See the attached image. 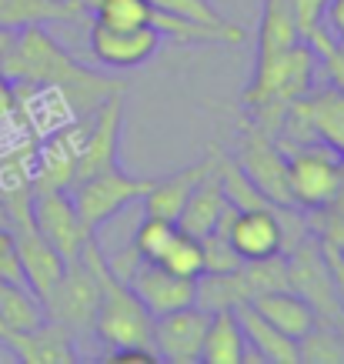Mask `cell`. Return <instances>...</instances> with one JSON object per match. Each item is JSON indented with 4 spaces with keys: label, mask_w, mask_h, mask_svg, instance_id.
<instances>
[{
    "label": "cell",
    "mask_w": 344,
    "mask_h": 364,
    "mask_svg": "<svg viewBox=\"0 0 344 364\" xmlns=\"http://www.w3.org/2000/svg\"><path fill=\"white\" fill-rule=\"evenodd\" d=\"M0 74L11 80L14 87L57 90L67 100L74 117H90L100 107V100L111 97L114 90H121L117 80L77 64L47 33L44 23H31V27L17 31V44H14L11 57L0 64Z\"/></svg>",
    "instance_id": "6da1fadb"
},
{
    "label": "cell",
    "mask_w": 344,
    "mask_h": 364,
    "mask_svg": "<svg viewBox=\"0 0 344 364\" xmlns=\"http://www.w3.org/2000/svg\"><path fill=\"white\" fill-rule=\"evenodd\" d=\"M314 74H318V57L304 41L281 54L254 57V74L241 97L251 124L278 137L284 111L314 87Z\"/></svg>",
    "instance_id": "7a4b0ae2"
},
{
    "label": "cell",
    "mask_w": 344,
    "mask_h": 364,
    "mask_svg": "<svg viewBox=\"0 0 344 364\" xmlns=\"http://www.w3.org/2000/svg\"><path fill=\"white\" fill-rule=\"evenodd\" d=\"M281 144V141H278ZM288 154V177L291 194L301 210L328 208L341 188L344 157L331 151L328 144H281Z\"/></svg>",
    "instance_id": "3957f363"
},
{
    "label": "cell",
    "mask_w": 344,
    "mask_h": 364,
    "mask_svg": "<svg viewBox=\"0 0 344 364\" xmlns=\"http://www.w3.org/2000/svg\"><path fill=\"white\" fill-rule=\"evenodd\" d=\"M151 184H154V177H134L117 164L111 171H100V174H90L84 181H74L67 194L74 200L80 221L97 234L117 210H124L127 204L144 198L151 191Z\"/></svg>",
    "instance_id": "277c9868"
},
{
    "label": "cell",
    "mask_w": 344,
    "mask_h": 364,
    "mask_svg": "<svg viewBox=\"0 0 344 364\" xmlns=\"http://www.w3.org/2000/svg\"><path fill=\"white\" fill-rule=\"evenodd\" d=\"M234 161L241 164L247 181H251L274 208H298V204H294V194H291L288 154L281 151V144L274 134H267V131H261L257 124L244 121Z\"/></svg>",
    "instance_id": "5b68a950"
},
{
    "label": "cell",
    "mask_w": 344,
    "mask_h": 364,
    "mask_svg": "<svg viewBox=\"0 0 344 364\" xmlns=\"http://www.w3.org/2000/svg\"><path fill=\"white\" fill-rule=\"evenodd\" d=\"M284 264H288V287L311 304L318 321L334 324L341 318V304H338V294H334L328 261L321 254V241L311 231L284 251Z\"/></svg>",
    "instance_id": "8992f818"
},
{
    "label": "cell",
    "mask_w": 344,
    "mask_h": 364,
    "mask_svg": "<svg viewBox=\"0 0 344 364\" xmlns=\"http://www.w3.org/2000/svg\"><path fill=\"white\" fill-rule=\"evenodd\" d=\"M97 298H100V284L94 271L84 261H70L64 267V274L50 287L41 304H44V318L64 324L74 338H87L94 328V311H97Z\"/></svg>",
    "instance_id": "52a82bcc"
},
{
    "label": "cell",
    "mask_w": 344,
    "mask_h": 364,
    "mask_svg": "<svg viewBox=\"0 0 344 364\" xmlns=\"http://www.w3.org/2000/svg\"><path fill=\"white\" fill-rule=\"evenodd\" d=\"M33 228L41 231L50 247H54L67 264L77 261L84 244L94 237L87 224L80 221L77 208L67 191H47V194H33Z\"/></svg>",
    "instance_id": "ba28073f"
},
{
    "label": "cell",
    "mask_w": 344,
    "mask_h": 364,
    "mask_svg": "<svg viewBox=\"0 0 344 364\" xmlns=\"http://www.w3.org/2000/svg\"><path fill=\"white\" fill-rule=\"evenodd\" d=\"M121 134H124V90H114L111 97L100 100V107L87 117V134H84V144H80L77 177L74 181H84L90 174L117 167Z\"/></svg>",
    "instance_id": "9c48e42d"
},
{
    "label": "cell",
    "mask_w": 344,
    "mask_h": 364,
    "mask_svg": "<svg viewBox=\"0 0 344 364\" xmlns=\"http://www.w3.org/2000/svg\"><path fill=\"white\" fill-rule=\"evenodd\" d=\"M87 134V117H74L70 127L50 134L41 151L37 161L31 164V188L33 194H47V191H70L74 177H77V157H80V144Z\"/></svg>",
    "instance_id": "30bf717a"
},
{
    "label": "cell",
    "mask_w": 344,
    "mask_h": 364,
    "mask_svg": "<svg viewBox=\"0 0 344 364\" xmlns=\"http://www.w3.org/2000/svg\"><path fill=\"white\" fill-rule=\"evenodd\" d=\"M211 324V311L188 304L171 314L154 318L151 328V348H154L157 361L167 364H200V341Z\"/></svg>",
    "instance_id": "8fae6325"
},
{
    "label": "cell",
    "mask_w": 344,
    "mask_h": 364,
    "mask_svg": "<svg viewBox=\"0 0 344 364\" xmlns=\"http://www.w3.org/2000/svg\"><path fill=\"white\" fill-rule=\"evenodd\" d=\"M161 47V33L154 27H111V23H90V57L114 70H131L147 64Z\"/></svg>",
    "instance_id": "7c38bea8"
},
{
    "label": "cell",
    "mask_w": 344,
    "mask_h": 364,
    "mask_svg": "<svg viewBox=\"0 0 344 364\" xmlns=\"http://www.w3.org/2000/svg\"><path fill=\"white\" fill-rule=\"evenodd\" d=\"M127 287L141 298V304L154 318L188 308L198 298V281L194 277H181L174 271H167L164 264H157V261H141L134 267V274L127 277Z\"/></svg>",
    "instance_id": "4fadbf2b"
},
{
    "label": "cell",
    "mask_w": 344,
    "mask_h": 364,
    "mask_svg": "<svg viewBox=\"0 0 344 364\" xmlns=\"http://www.w3.org/2000/svg\"><path fill=\"white\" fill-rule=\"evenodd\" d=\"M227 241L241 261H261L284 251V221L281 208H251L237 210V218L227 228Z\"/></svg>",
    "instance_id": "5bb4252c"
},
{
    "label": "cell",
    "mask_w": 344,
    "mask_h": 364,
    "mask_svg": "<svg viewBox=\"0 0 344 364\" xmlns=\"http://www.w3.org/2000/svg\"><path fill=\"white\" fill-rule=\"evenodd\" d=\"M7 228H11L14 241H17L23 281H27V287H31L37 298L44 301L47 294H50V287L60 281L67 261L44 241V237H41V231L33 228V218L31 221H21V224H7Z\"/></svg>",
    "instance_id": "9a60e30c"
},
{
    "label": "cell",
    "mask_w": 344,
    "mask_h": 364,
    "mask_svg": "<svg viewBox=\"0 0 344 364\" xmlns=\"http://www.w3.org/2000/svg\"><path fill=\"white\" fill-rule=\"evenodd\" d=\"M11 348L23 364H74L77 361V338L57 321H41L31 331H11L7 334Z\"/></svg>",
    "instance_id": "2e32d148"
},
{
    "label": "cell",
    "mask_w": 344,
    "mask_h": 364,
    "mask_svg": "<svg viewBox=\"0 0 344 364\" xmlns=\"http://www.w3.org/2000/svg\"><path fill=\"white\" fill-rule=\"evenodd\" d=\"M217 154H221V151L211 147V151L204 154V161H198V164L181 167V171H174V174H167V177H154L151 191L141 198L144 200V214H151V218H164V221L178 224V214H181V208H184V200L190 198L194 184H198L200 177L214 167Z\"/></svg>",
    "instance_id": "e0dca14e"
},
{
    "label": "cell",
    "mask_w": 344,
    "mask_h": 364,
    "mask_svg": "<svg viewBox=\"0 0 344 364\" xmlns=\"http://www.w3.org/2000/svg\"><path fill=\"white\" fill-rule=\"evenodd\" d=\"M301 107H304V117H308L314 141L328 144L331 151H338L344 157V94L341 90L331 87V84L311 87L301 97Z\"/></svg>",
    "instance_id": "ac0fdd59"
},
{
    "label": "cell",
    "mask_w": 344,
    "mask_h": 364,
    "mask_svg": "<svg viewBox=\"0 0 344 364\" xmlns=\"http://www.w3.org/2000/svg\"><path fill=\"white\" fill-rule=\"evenodd\" d=\"M234 318H237L241 331H244L247 348H254L264 364H301L298 361V341L288 338L284 331H278L267 318H261V314L251 308V301L237 304V308H234Z\"/></svg>",
    "instance_id": "d6986e66"
},
{
    "label": "cell",
    "mask_w": 344,
    "mask_h": 364,
    "mask_svg": "<svg viewBox=\"0 0 344 364\" xmlns=\"http://www.w3.org/2000/svg\"><path fill=\"white\" fill-rule=\"evenodd\" d=\"M224 204H227V198H224L221 177H217V161H214V167L194 184L190 198L184 200V208L178 214V228L184 234H194V237L211 234L217 218H221Z\"/></svg>",
    "instance_id": "ffe728a7"
},
{
    "label": "cell",
    "mask_w": 344,
    "mask_h": 364,
    "mask_svg": "<svg viewBox=\"0 0 344 364\" xmlns=\"http://www.w3.org/2000/svg\"><path fill=\"white\" fill-rule=\"evenodd\" d=\"M251 308H254L261 318L271 321L278 331H284L288 338H294V341H298L304 331H311L314 324H318V314H314V308L304 298H301V294H294L291 287L254 294V298H251Z\"/></svg>",
    "instance_id": "44dd1931"
},
{
    "label": "cell",
    "mask_w": 344,
    "mask_h": 364,
    "mask_svg": "<svg viewBox=\"0 0 344 364\" xmlns=\"http://www.w3.org/2000/svg\"><path fill=\"white\" fill-rule=\"evenodd\" d=\"M244 351L247 341L234 311H214L204 341H200V364H241Z\"/></svg>",
    "instance_id": "7402d4cb"
},
{
    "label": "cell",
    "mask_w": 344,
    "mask_h": 364,
    "mask_svg": "<svg viewBox=\"0 0 344 364\" xmlns=\"http://www.w3.org/2000/svg\"><path fill=\"white\" fill-rule=\"evenodd\" d=\"M301 44L298 21L291 11V0H261V21H257V57L281 54Z\"/></svg>",
    "instance_id": "603a6c76"
},
{
    "label": "cell",
    "mask_w": 344,
    "mask_h": 364,
    "mask_svg": "<svg viewBox=\"0 0 344 364\" xmlns=\"http://www.w3.org/2000/svg\"><path fill=\"white\" fill-rule=\"evenodd\" d=\"M87 17L84 4H64V0H0V23L4 27H31V23L54 21H80Z\"/></svg>",
    "instance_id": "cb8c5ba5"
},
{
    "label": "cell",
    "mask_w": 344,
    "mask_h": 364,
    "mask_svg": "<svg viewBox=\"0 0 344 364\" xmlns=\"http://www.w3.org/2000/svg\"><path fill=\"white\" fill-rule=\"evenodd\" d=\"M0 321L7 331H31L44 321V304L27 284L0 281Z\"/></svg>",
    "instance_id": "d4e9b609"
},
{
    "label": "cell",
    "mask_w": 344,
    "mask_h": 364,
    "mask_svg": "<svg viewBox=\"0 0 344 364\" xmlns=\"http://www.w3.org/2000/svg\"><path fill=\"white\" fill-rule=\"evenodd\" d=\"M251 301L244 287V277H241V267L231 271V274H200L198 277V298L194 304L204 311H234L237 304Z\"/></svg>",
    "instance_id": "484cf974"
},
{
    "label": "cell",
    "mask_w": 344,
    "mask_h": 364,
    "mask_svg": "<svg viewBox=\"0 0 344 364\" xmlns=\"http://www.w3.org/2000/svg\"><path fill=\"white\" fill-rule=\"evenodd\" d=\"M84 11L111 27H151V0H84Z\"/></svg>",
    "instance_id": "4316f807"
},
{
    "label": "cell",
    "mask_w": 344,
    "mask_h": 364,
    "mask_svg": "<svg viewBox=\"0 0 344 364\" xmlns=\"http://www.w3.org/2000/svg\"><path fill=\"white\" fill-rule=\"evenodd\" d=\"M298 361L304 364H344V341L334 324L318 321L298 338Z\"/></svg>",
    "instance_id": "83f0119b"
},
{
    "label": "cell",
    "mask_w": 344,
    "mask_h": 364,
    "mask_svg": "<svg viewBox=\"0 0 344 364\" xmlns=\"http://www.w3.org/2000/svg\"><path fill=\"white\" fill-rule=\"evenodd\" d=\"M151 7L171 14V17H181V21H190V23H204V27H217V31L244 33V27H237V23L227 21L211 0H151Z\"/></svg>",
    "instance_id": "f1b7e54d"
},
{
    "label": "cell",
    "mask_w": 344,
    "mask_h": 364,
    "mask_svg": "<svg viewBox=\"0 0 344 364\" xmlns=\"http://www.w3.org/2000/svg\"><path fill=\"white\" fill-rule=\"evenodd\" d=\"M157 264H164L167 271H174L181 277H194L198 281L204 274V251H200V237L194 234H184L178 228V234L171 237V244L164 247L161 254V261Z\"/></svg>",
    "instance_id": "f546056e"
},
{
    "label": "cell",
    "mask_w": 344,
    "mask_h": 364,
    "mask_svg": "<svg viewBox=\"0 0 344 364\" xmlns=\"http://www.w3.org/2000/svg\"><path fill=\"white\" fill-rule=\"evenodd\" d=\"M241 277H244L247 294H264V291H281L288 287V264L284 257L274 254V257H261V261H244L241 264Z\"/></svg>",
    "instance_id": "4dcf8cb0"
},
{
    "label": "cell",
    "mask_w": 344,
    "mask_h": 364,
    "mask_svg": "<svg viewBox=\"0 0 344 364\" xmlns=\"http://www.w3.org/2000/svg\"><path fill=\"white\" fill-rule=\"evenodd\" d=\"M174 234H178V224L174 221H164V218H151V214H144V221L137 224L131 244L137 247V254H141L144 261H161V254H164V247L171 244Z\"/></svg>",
    "instance_id": "1f68e13d"
},
{
    "label": "cell",
    "mask_w": 344,
    "mask_h": 364,
    "mask_svg": "<svg viewBox=\"0 0 344 364\" xmlns=\"http://www.w3.org/2000/svg\"><path fill=\"white\" fill-rule=\"evenodd\" d=\"M200 251H204V274H231L237 267L244 264L241 254L231 247L227 234L211 231L200 237Z\"/></svg>",
    "instance_id": "d6a6232c"
},
{
    "label": "cell",
    "mask_w": 344,
    "mask_h": 364,
    "mask_svg": "<svg viewBox=\"0 0 344 364\" xmlns=\"http://www.w3.org/2000/svg\"><path fill=\"white\" fill-rule=\"evenodd\" d=\"M0 281L27 284L23 281V267H21V254H17V241H14L7 224H0Z\"/></svg>",
    "instance_id": "836d02e7"
},
{
    "label": "cell",
    "mask_w": 344,
    "mask_h": 364,
    "mask_svg": "<svg viewBox=\"0 0 344 364\" xmlns=\"http://www.w3.org/2000/svg\"><path fill=\"white\" fill-rule=\"evenodd\" d=\"M324 4H328V0H291V11H294L298 33H301V41H304V44H308V37L321 27Z\"/></svg>",
    "instance_id": "e575fe53"
},
{
    "label": "cell",
    "mask_w": 344,
    "mask_h": 364,
    "mask_svg": "<svg viewBox=\"0 0 344 364\" xmlns=\"http://www.w3.org/2000/svg\"><path fill=\"white\" fill-rule=\"evenodd\" d=\"M107 364H157L154 348H144V344H124V348H107L104 354Z\"/></svg>",
    "instance_id": "d590c367"
},
{
    "label": "cell",
    "mask_w": 344,
    "mask_h": 364,
    "mask_svg": "<svg viewBox=\"0 0 344 364\" xmlns=\"http://www.w3.org/2000/svg\"><path fill=\"white\" fill-rule=\"evenodd\" d=\"M321 254H324V261H328V271H331L338 304H341V311H344V254L334 251L331 244H324V241H321Z\"/></svg>",
    "instance_id": "8d00e7d4"
},
{
    "label": "cell",
    "mask_w": 344,
    "mask_h": 364,
    "mask_svg": "<svg viewBox=\"0 0 344 364\" xmlns=\"http://www.w3.org/2000/svg\"><path fill=\"white\" fill-rule=\"evenodd\" d=\"M321 23L328 27V33H331L338 44H344V0H328L324 4Z\"/></svg>",
    "instance_id": "74e56055"
},
{
    "label": "cell",
    "mask_w": 344,
    "mask_h": 364,
    "mask_svg": "<svg viewBox=\"0 0 344 364\" xmlns=\"http://www.w3.org/2000/svg\"><path fill=\"white\" fill-rule=\"evenodd\" d=\"M17 107V90H14V84L4 74H0V121L7 117V114Z\"/></svg>",
    "instance_id": "f35d334b"
},
{
    "label": "cell",
    "mask_w": 344,
    "mask_h": 364,
    "mask_svg": "<svg viewBox=\"0 0 344 364\" xmlns=\"http://www.w3.org/2000/svg\"><path fill=\"white\" fill-rule=\"evenodd\" d=\"M14 44H17V31H14V27H4V23H0V64H4V60L11 57Z\"/></svg>",
    "instance_id": "ab89813d"
},
{
    "label": "cell",
    "mask_w": 344,
    "mask_h": 364,
    "mask_svg": "<svg viewBox=\"0 0 344 364\" xmlns=\"http://www.w3.org/2000/svg\"><path fill=\"white\" fill-rule=\"evenodd\" d=\"M331 208H334V210H341V214H344V174H341V188H338V194H334Z\"/></svg>",
    "instance_id": "60d3db41"
},
{
    "label": "cell",
    "mask_w": 344,
    "mask_h": 364,
    "mask_svg": "<svg viewBox=\"0 0 344 364\" xmlns=\"http://www.w3.org/2000/svg\"><path fill=\"white\" fill-rule=\"evenodd\" d=\"M334 328H338V334H341V341H344V311H341V318L334 321Z\"/></svg>",
    "instance_id": "b9f144b4"
},
{
    "label": "cell",
    "mask_w": 344,
    "mask_h": 364,
    "mask_svg": "<svg viewBox=\"0 0 344 364\" xmlns=\"http://www.w3.org/2000/svg\"><path fill=\"white\" fill-rule=\"evenodd\" d=\"M7 334H11V331H7V324H4V321H0V344L7 341Z\"/></svg>",
    "instance_id": "7bdbcfd3"
},
{
    "label": "cell",
    "mask_w": 344,
    "mask_h": 364,
    "mask_svg": "<svg viewBox=\"0 0 344 364\" xmlns=\"http://www.w3.org/2000/svg\"><path fill=\"white\" fill-rule=\"evenodd\" d=\"M64 4H84V0H64Z\"/></svg>",
    "instance_id": "ee69618b"
}]
</instances>
